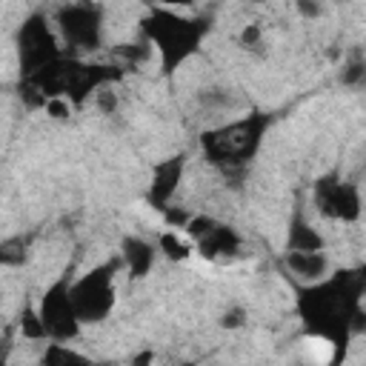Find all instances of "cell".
I'll return each instance as SVG.
<instances>
[{
  "label": "cell",
  "instance_id": "1",
  "mask_svg": "<svg viewBox=\"0 0 366 366\" xmlns=\"http://www.w3.org/2000/svg\"><path fill=\"white\" fill-rule=\"evenodd\" d=\"M366 295V266L340 269L297 292V312L309 335H320L335 349H346L349 335L363 326L360 297Z\"/></svg>",
  "mask_w": 366,
  "mask_h": 366
},
{
  "label": "cell",
  "instance_id": "2",
  "mask_svg": "<svg viewBox=\"0 0 366 366\" xmlns=\"http://www.w3.org/2000/svg\"><path fill=\"white\" fill-rule=\"evenodd\" d=\"M117 77H120V71L114 66H92L77 57L60 54L57 60L46 63L34 74L23 77L20 92L29 97V103H43V106L54 97H63L69 103H83L92 92H97L100 86H106Z\"/></svg>",
  "mask_w": 366,
  "mask_h": 366
},
{
  "label": "cell",
  "instance_id": "3",
  "mask_svg": "<svg viewBox=\"0 0 366 366\" xmlns=\"http://www.w3.org/2000/svg\"><path fill=\"white\" fill-rule=\"evenodd\" d=\"M143 34L160 54V66L166 74H174L180 63H186L203 43L209 31V17H183L172 9H152L143 17Z\"/></svg>",
  "mask_w": 366,
  "mask_h": 366
},
{
  "label": "cell",
  "instance_id": "4",
  "mask_svg": "<svg viewBox=\"0 0 366 366\" xmlns=\"http://www.w3.org/2000/svg\"><path fill=\"white\" fill-rule=\"evenodd\" d=\"M269 123H272L269 114L252 112L240 120H232V123H223V126H214V129L203 132L200 143H203V152H206L209 163L217 166L226 174L229 172H243L254 160Z\"/></svg>",
  "mask_w": 366,
  "mask_h": 366
},
{
  "label": "cell",
  "instance_id": "5",
  "mask_svg": "<svg viewBox=\"0 0 366 366\" xmlns=\"http://www.w3.org/2000/svg\"><path fill=\"white\" fill-rule=\"evenodd\" d=\"M120 260H106L89 269L80 280L71 283V300L83 323H100L114 309V272Z\"/></svg>",
  "mask_w": 366,
  "mask_h": 366
},
{
  "label": "cell",
  "instance_id": "6",
  "mask_svg": "<svg viewBox=\"0 0 366 366\" xmlns=\"http://www.w3.org/2000/svg\"><path fill=\"white\" fill-rule=\"evenodd\" d=\"M57 31L71 51H94L103 37V9L92 0L66 3L57 11Z\"/></svg>",
  "mask_w": 366,
  "mask_h": 366
},
{
  "label": "cell",
  "instance_id": "7",
  "mask_svg": "<svg viewBox=\"0 0 366 366\" xmlns=\"http://www.w3.org/2000/svg\"><path fill=\"white\" fill-rule=\"evenodd\" d=\"M37 312H40V320H43L46 335H49L51 340H63V343H66V340L77 337L83 320H80V315H77V309H74L71 283H69L66 274L57 277V280L43 292Z\"/></svg>",
  "mask_w": 366,
  "mask_h": 366
},
{
  "label": "cell",
  "instance_id": "8",
  "mask_svg": "<svg viewBox=\"0 0 366 366\" xmlns=\"http://www.w3.org/2000/svg\"><path fill=\"white\" fill-rule=\"evenodd\" d=\"M17 57H20V71L23 77L34 74L37 69H43L46 63L60 57V46L54 31L49 29L43 14H31L20 31H17Z\"/></svg>",
  "mask_w": 366,
  "mask_h": 366
},
{
  "label": "cell",
  "instance_id": "9",
  "mask_svg": "<svg viewBox=\"0 0 366 366\" xmlns=\"http://www.w3.org/2000/svg\"><path fill=\"white\" fill-rule=\"evenodd\" d=\"M315 206L323 217L349 223L360 217V192L337 172H329L315 183Z\"/></svg>",
  "mask_w": 366,
  "mask_h": 366
},
{
  "label": "cell",
  "instance_id": "10",
  "mask_svg": "<svg viewBox=\"0 0 366 366\" xmlns=\"http://www.w3.org/2000/svg\"><path fill=\"white\" fill-rule=\"evenodd\" d=\"M186 237H192L194 249L214 260V257H232L237 249H240V237L234 229H229L226 223L214 220V217H192L186 226H183Z\"/></svg>",
  "mask_w": 366,
  "mask_h": 366
},
{
  "label": "cell",
  "instance_id": "11",
  "mask_svg": "<svg viewBox=\"0 0 366 366\" xmlns=\"http://www.w3.org/2000/svg\"><path fill=\"white\" fill-rule=\"evenodd\" d=\"M183 166H186V157L183 154H174L169 160H160L152 172V183H149V203L154 209H166V203L172 200V194L177 192V183L183 177Z\"/></svg>",
  "mask_w": 366,
  "mask_h": 366
},
{
  "label": "cell",
  "instance_id": "12",
  "mask_svg": "<svg viewBox=\"0 0 366 366\" xmlns=\"http://www.w3.org/2000/svg\"><path fill=\"white\" fill-rule=\"evenodd\" d=\"M286 266L292 274H300L315 283V280L326 277L329 260H326L323 249H286Z\"/></svg>",
  "mask_w": 366,
  "mask_h": 366
},
{
  "label": "cell",
  "instance_id": "13",
  "mask_svg": "<svg viewBox=\"0 0 366 366\" xmlns=\"http://www.w3.org/2000/svg\"><path fill=\"white\" fill-rule=\"evenodd\" d=\"M123 263L129 266L132 277H143L154 263V246L143 237H126L123 240Z\"/></svg>",
  "mask_w": 366,
  "mask_h": 366
},
{
  "label": "cell",
  "instance_id": "14",
  "mask_svg": "<svg viewBox=\"0 0 366 366\" xmlns=\"http://www.w3.org/2000/svg\"><path fill=\"white\" fill-rule=\"evenodd\" d=\"M286 249H323V237L303 220V214H295L289 223Z\"/></svg>",
  "mask_w": 366,
  "mask_h": 366
},
{
  "label": "cell",
  "instance_id": "15",
  "mask_svg": "<svg viewBox=\"0 0 366 366\" xmlns=\"http://www.w3.org/2000/svg\"><path fill=\"white\" fill-rule=\"evenodd\" d=\"M192 249H194L192 237L183 240V234H177V232H163V234H160V252H163L169 260H186V257L192 254Z\"/></svg>",
  "mask_w": 366,
  "mask_h": 366
},
{
  "label": "cell",
  "instance_id": "16",
  "mask_svg": "<svg viewBox=\"0 0 366 366\" xmlns=\"http://www.w3.org/2000/svg\"><path fill=\"white\" fill-rule=\"evenodd\" d=\"M43 363H49V366H60V363H86V357L77 355V352H71V349H66L63 340H57V343H51V346L43 352Z\"/></svg>",
  "mask_w": 366,
  "mask_h": 366
},
{
  "label": "cell",
  "instance_id": "17",
  "mask_svg": "<svg viewBox=\"0 0 366 366\" xmlns=\"http://www.w3.org/2000/svg\"><path fill=\"white\" fill-rule=\"evenodd\" d=\"M20 329H23L26 337H49V335H46V326H43V320H40V312L31 309V306L23 309V315H20Z\"/></svg>",
  "mask_w": 366,
  "mask_h": 366
},
{
  "label": "cell",
  "instance_id": "18",
  "mask_svg": "<svg viewBox=\"0 0 366 366\" xmlns=\"http://www.w3.org/2000/svg\"><path fill=\"white\" fill-rule=\"evenodd\" d=\"M23 257H26V252H23V237H9V240H3V246H0V260H3L6 266H17V263H23Z\"/></svg>",
  "mask_w": 366,
  "mask_h": 366
},
{
  "label": "cell",
  "instance_id": "19",
  "mask_svg": "<svg viewBox=\"0 0 366 366\" xmlns=\"http://www.w3.org/2000/svg\"><path fill=\"white\" fill-rule=\"evenodd\" d=\"M240 40H243V46H260V29L257 26H246L243 29V34H240Z\"/></svg>",
  "mask_w": 366,
  "mask_h": 366
},
{
  "label": "cell",
  "instance_id": "20",
  "mask_svg": "<svg viewBox=\"0 0 366 366\" xmlns=\"http://www.w3.org/2000/svg\"><path fill=\"white\" fill-rule=\"evenodd\" d=\"M149 3H154V6H160V9H177V6H192L194 0H149Z\"/></svg>",
  "mask_w": 366,
  "mask_h": 366
},
{
  "label": "cell",
  "instance_id": "21",
  "mask_svg": "<svg viewBox=\"0 0 366 366\" xmlns=\"http://www.w3.org/2000/svg\"><path fill=\"white\" fill-rule=\"evenodd\" d=\"M240 317H243V312L237 309V312H232V315H226V317H223V326H240V323H243Z\"/></svg>",
  "mask_w": 366,
  "mask_h": 366
},
{
  "label": "cell",
  "instance_id": "22",
  "mask_svg": "<svg viewBox=\"0 0 366 366\" xmlns=\"http://www.w3.org/2000/svg\"><path fill=\"white\" fill-rule=\"evenodd\" d=\"M297 9H300L303 14H317V11H320V9H317L312 0H297Z\"/></svg>",
  "mask_w": 366,
  "mask_h": 366
},
{
  "label": "cell",
  "instance_id": "23",
  "mask_svg": "<svg viewBox=\"0 0 366 366\" xmlns=\"http://www.w3.org/2000/svg\"><path fill=\"white\" fill-rule=\"evenodd\" d=\"M360 80H366V63H363V74H360Z\"/></svg>",
  "mask_w": 366,
  "mask_h": 366
},
{
  "label": "cell",
  "instance_id": "24",
  "mask_svg": "<svg viewBox=\"0 0 366 366\" xmlns=\"http://www.w3.org/2000/svg\"><path fill=\"white\" fill-rule=\"evenodd\" d=\"M254 3H257V0H254Z\"/></svg>",
  "mask_w": 366,
  "mask_h": 366
}]
</instances>
